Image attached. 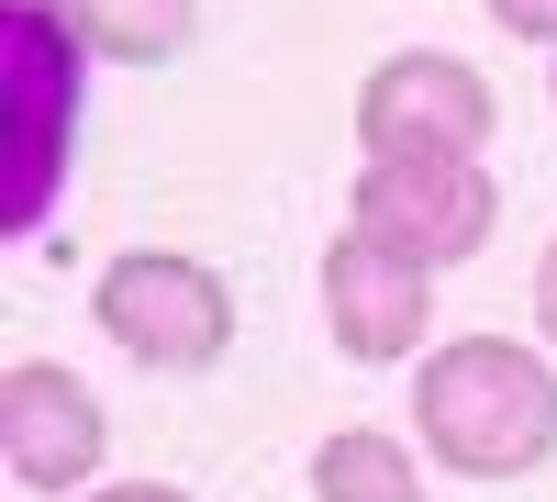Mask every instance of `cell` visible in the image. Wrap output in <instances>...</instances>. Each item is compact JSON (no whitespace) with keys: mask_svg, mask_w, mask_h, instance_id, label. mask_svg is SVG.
<instances>
[{"mask_svg":"<svg viewBox=\"0 0 557 502\" xmlns=\"http://www.w3.org/2000/svg\"><path fill=\"white\" fill-rule=\"evenodd\" d=\"M412 436L446 480H535L557 458V357L513 335H446L412 357Z\"/></svg>","mask_w":557,"mask_h":502,"instance_id":"6da1fadb","label":"cell"},{"mask_svg":"<svg viewBox=\"0 0 557 502\" xmlns=\"http://www.w3.org/2000/svg\"><path fill=\"white\" fill-rule=\"evenodd\" d=\"M89 325H101L134 369L157 380H201L235 357V291H223L212 257H178V246H123L101 280H89Z\"/></svg>","mask_w":557,"mask_h":502,"instance_id":"7a4b0ae2","label":"cell"},{"mask_svg":"<svg viewBox=\"0 0 557 502\" xmlns=\"http://www.w3.org/2000/svg\"><path fill=\"white\" fill-rule=\"evenodd\" d=\"M0 101H12V191H0V235H34L67 191L78 157V45L45 0L0 12Z\"/></svg>","mask_w":557,"mask_h":502,"instance_id":"3957f363","label":"cell"},{"mask_svg":"<svg viewBox=\"0 0 557 502\" xmlns=\"http://www.w3.org/2000/svg\"><path fill=\"white\" fill-rule=\"evenodd\" d=\"M502 223V179L480 157H357L346 191V235L391 246L412 268H469Z\"/></svg>","mask_w":557,"mask_h":502,"instance_id":"277c9868","label":"cell"},{"mask_svg":"<svg viewBox=\"0 0 557 502\" xmlns=\"http://www.w3.org/2000/svg\"><path fill=\"white\" fill-rule=\"evenodd\" d=\"M502 134V89L446 57V45H401L357 78V146L368 157H480Z\"/></svg>","mask_w":557,"mask_h":502,"instance_id":"5b68a950","label":"cell"},{"mask_svg":"<svg viewBox=\"0 0 557 502\" xmlns=\"http://www.w3.org/2000/svg\"><path fill=\"white\" fill-rule=\"evenodd\" d=\"M101 458H112L101 391L57 357H12L0 369V469H12V491L78 502V491H101Z\"/></svg>","mask_w":557,"mask_h":502,"instance_id":"8992f818","label":"cell"},{"mask_svg":"<svg viewBox=\"0 0 557 502\" xmlns=\"http://www.w3.org/2000/svg\"><path fill=\"white\" fill-rule=\"evenodd\" d=\"M424 325H435V268H412L368 235H335L323 246V335H335L346 369H401L424 357Z\"/></svg>","mask_w":557,"mask_h":502,"instance_id":"52a82bcc","label":"cell"},{"mask_svg":"<svg viewBox=\"0 0 557 502\" xmlns=\"http://www.w3.org/2000/svg\"><path fill=\"white\" fill-rule=\"evenodd\" d=\"M67 23L78 57H112V68H168L201 45V0H45Z\"/></svg>","mask_w":557,"mask_h":502,"instance_id":"ba28073f","label":"cell"},{"mask_svg":"<svg viewBox=\"0 0 557 502\" xmlns=\"http://www.w3.org/2000/svg\"><path fill=\"white\" fill-rule=\"evenodd\" d=\"M312 502H424V458L391 425H335L312 446Z\"/></svg>","mask_w":557,"mask_h":502,"instance_id":"9c48e42d","label":"cell"},{"mask_svg":"<svg viewBox=\"0 0 557 502\" xmlns=\"http://www.w3.org/2000/svg\"><path fill=\"white\" fill-rule=\"evenodd\" d=\"M480 12L502 34H524V45H557V0H480Z\"/></svg>","mask_w":557,"mask_h":502,"instance_id":"30bf717a","label":"cell"},{"mask_svg":"<svg viewBox=\"0 0 557 502\" xmlns=\"http://www.w3.org/2000/svg\"><path fill=\"white\" fill-rule=\"evenodd\" d=\"M535 335H546V357H557V235H546V257H535Z\"/></svg>","mask_w":557,"mask_h":502,"instance_id":"8fae6325","label":"cell"},{"mask_svg":"<svg viewBox=\"0 0 557 502\" xmlns=\"http://www.w3.org/2000/svg\"><path fill=\"white\" fill-rule=\"evenodd\" d=\"M78 502H190L178 480H101V491H78Z\"/></svg>","mask_w":557,"mask_h":502,"instance_id":"7c38bea8","label":"cell"},{"mask_svg":"<svg viewBox=\"0 0 557 502\" xmlns=\"http://www.w3.org/2000/svg\"><path fill=\"white\" fill-rule=\"evenodd\" d=\"M546 89H557V57H546Z\"/></svg>","mask_w":557,"mask_h":502,"instance_id":"4fadbf2b","label":"cell"}]
</instances>
